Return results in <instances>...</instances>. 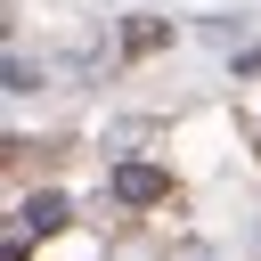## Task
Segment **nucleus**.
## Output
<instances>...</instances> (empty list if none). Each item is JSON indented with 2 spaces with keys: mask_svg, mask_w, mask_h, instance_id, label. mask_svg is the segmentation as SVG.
<instances>
[{
  "mask_svg": "<svg viewBox=\"0 0 261 261\" xmlns=\"http://www.w3.org/2000/svg\"><path fill=\"white\" fill-rule=\"evenodd\" d=\"M163 188H171V179H163L155 163H122V171H114V196H122V204H163Z\"/></svg>",
  "mask_w": 261,
  "mask_h": 261,
  "instance_id": "f257e3e1",
  "label": "nucleus"
},
{
  "mask_svg": "<svg viewBox=\"0 0 261 261\" xmlns=\"http://www.w3.org/2000/svg\"><path fill=\"white\" fill-rule=\"evenodd\" d=\"M163 41H171V24H155V16H130V33H122L130 57H147V49H163Z\"/></svg>",
  "mask_w": 261,
  "mask_h": 261,
  "instance_id": "f03ea898",
  "label": "nucleus"
},
{
  "mask_svg": "<svg viewBox=\"0 0 261 261\" xmlns=\"http://www.w3.org/2000/svg\"><path fill=\"white\" fill-rule=\"evenodd\" d=\"M24 220H33V237H49V228H65V204L41 196V204H24Z\"/></svg>",
  "mask_w": 261,
  "mask_h": 261,
  "instance_id": "7ed1b4c3",
  "label": "nucleus"
}]
</instances>
